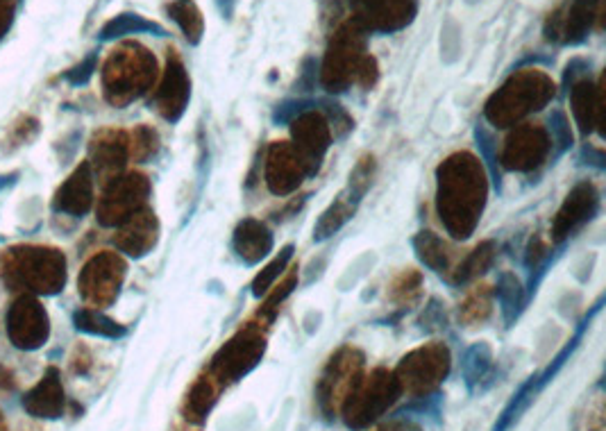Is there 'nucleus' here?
<instances>
[{
    "mask_svg": "<svg viewBox=\"0 0 606 431\" xmlns=\"http://www.w3.org/2000/svg\"><path fill=\"white\" fill-rule=\"evenodd\" d=\"M602 307H604V298H600V300H597V302L593 304L591 311H588V314L582 318V323L577 325L575 334H572L570 341H568L566 345H563V348L559 350V354L552 359L550 366H547V368L543 370V373H538V375H534V377H529L527 382H525L523 386H520L516 393H513L511 402L507 404V407H504V411L500 413V418H498V422H495L491 431H509L513 425H516V422H518L520 418H523V413H525L529 407H532V404L536 402V397L545 391V386H547V384H552V382H554V377H557V375L561 373V368L566 366V363L570 361L572 354H575V350L579 348V343H582L584 334L588 332V329H591L593 318H595L597 314H600Z\"/></svg>",
    "mask_w": 606,
    "mask_h": 431,
    "instance_id": "1",
    "label": "nucleus"
},
{
    "mask_svg": "<svg viewBox=\"0 0 606 431\" xmlns=\"http://www.w3.org/2000/svg\"><path fill=\"white\" fill-rule=\"evenodd\" d=\"M395 397H398V379L380 370V373L368 379V384L357 395H350L345 420H348L350 427H364L375 418H380V413L386 407H391Z\"/></svg>",
    "mask_w": 606,
    "mask_h": 431,
    "instance_id": "2",
    "label": "nucleus"
},
{
    "mask_svg": "<svg viewBox=\"0 0 606 431\" xmlns=\"http://www.w3.org/2000/svg\"><path fill=\"white\" fill-rule=\"evenodd\" d=\"M7 334L21 350H37L48 338V318L41 304L23 298L10 309L7 316Z\"/></svg>",
    "mask_w": 606,
    "mask_h": 431,
    "instance_id": "3",
    "label": "nucleus"
},
{
    "mask_svg": "<svg viewBox=\"0 0 606 431\" xmlns=\"http://www.w3.org/2000/svg\"><path fill=\"white\" fill-rule=\"evenodd\" d=\"M64 404H66L64 386H62L60 373H57L55 368H50L44 375V379H41V382L23 397L25 411H28L30 416L44 418V420L62 418Z\"/></svg>",
    "mask_w": 606,
    "mask_h": 431,
    "instance_id": "4",
    "label": "nucleus"
},
{
    "mask_svg": "<svg viewBox=\"0 0 606 431\" xmlns=\"http://www.w3.org/2000/svg\"><path fill=\"white\" fill-rule=\"evenodd\" d=\"M425 361L427 363H418L414 354L409 359L402 361L400 366V379L404 386H409L411 391L416 393H427L429 388H434L441 379L448 375L450 368V359L448 352H436V357H432V352H425Z\"/></svg>",
    "mask_w": 606,
    "mask_h": 431,
    "instance_id": "5",
    "label": "nucleus"
},
{
    "mask_svg": "<svg viewBox=\"0 0 606 431\" xmlns=\"http://www.w3.org/2000/svg\"><path fill=\"white\" fill-rule=\"evenodd\" d=\"M55 209L66 211V214L82 216L87 214L91 207V175L89 166L82 164L75 175L69 177V182L64 184L55 198Z\"/></svg>",
    "mask_w": 606,
    "mask_h": 431,
    "instance_id": "6",
    "label": "nucleus"
},
{
    "mask_svg": "<svg viewBox=\"0 0 606 431\" xmlns=\"http://www.w3.org/2000/svg\"><path fill=\"white\" fill-rule=\"evenodd\" d=\"M187 96H189V84H187V78H184V69L178 64H168V71H166V82H164V89L162 94H159V98H162V114L168 118V121H178L180 114L184 112V103H187Z\"/></svg>",
    "mask_w": 606,
    "mask_h": 431,
    "instance_id": "7",
    "label": "nucleus"
},
{
    "mask_svg": "<svg viewBox=\"0 0 606 431\" xmlns=\"http://www.w3.org/2000/svg\"><path fill=\"white\" fill-rule=\"evenodd\" d=\"M128 35H155L166 37V30L155 21L143 19L139 14H119L116 19L107 21L100 30V41H114Z\"/></svg>",
    "mask_w": 606,
    "mask_h": 431,
    "instance_id": "8",
    "label": "nucleus"
},
{
    "mask_svg": "<svg viewBox=\"0 0 606 431\" xmlns=\"http://www.w3.org/2000/svg\"><path fill=\"white\" fill-rule=\"evenodd\" d=\"M493 370V352L486 343H475L470 345L461 361V373H464V382L470 393H475L477 388H482L486 377Z\"/></svg>",
    "mask_w": 606,
    "mask_h": 431,
    "instance_id": "9",
    "label": "nucleus"
},
{
    "mask_svg": "<svg viewBox=\"0 0 606 431\" xmlns=\"http://www.w3.org/2000/svg\"><path fill=\"white\" fill-rule=\"evenodd\" d=\"M498 304L502 311V318L507 327L516 323L520 311L525 307V289L520 286L518 277L511 273H502L498 280Z\"/></svg>",
    "mask_w": 606,
    "mask_h": 431,
    "instance_id": "10",
    "label": "nucleus"
},
{
    "mask_svg": "<svg viewBox=\"0 0 606 431\" xmlns=\"http://www.w3.org/2000/svg\"><path fill=\"white\" fill-rule=\"evenodd\" d=\"M597 5V0H575L568 12L566 25H563V44H582L586 39V32L591 28V19H593V7Z\"/></svg>",
    "mask_w": 606,
    "mask_h": 431,
    "instance_id": "11",
    "label": "nucleus"
},
{
    "mask_svg": "<svg viewBox=\"0 0 606 431\" xmlns=\"http://www.w3.org/2000/svg\"><path fill=\"white\" fill-rule=\"evenodd\" d=\"M168 16L180 25L184 37L191 46H198L202 39V30H205V25H202V16L198 12V7L193 5V0H175L166 7Z\"/></svg>",
    "mask_w": 606,
    "mask_h": 431,
    "instance_id": "12",
    "label": "nucleus"
},
{
    "mask_svg": "<svg viewBox=\"0 0 606 431\" xmlns=\"http://www.w3.org/2000/svg\"><path fill=\"white\" fill-rule=\"evenodd\" d=\"M75 327L80 329L84 334H94V336H103V338H123L128 334V329L123 325L114 323L112 318H107L105 314H100V311L94 309H80L78 314L73 316Z\"/></svg>",
    "mask_w": 606,
    "mask_h": 431,
    "instance_id": "13",
    "label": "nucleus"
},
{
    "mask_svg": "<svg viewBox=\"0 0 606 431\" xmlns=\"http://www.w3.org/2000/svg\"><path fill=\"white\" fill-rule=\"evenodd\" d=\"M234 245H237V250H239L241 257H246L248 250H250V245H255V257L259 259V257H264L268 250H271L273 239H271V232H268L264 225H259L257 236H255V239H252L250 230H248V223H243L239 227V232H237V239H234Z\"/></svg>",
    "mask_w": 606,
    "mask_h": 431,
    "instance_id": "14",
    "label": "nucleus"
},
{
    "mask_svg": "<svg viewBox=\"0 0 606 431\" xmlns=\"http://www.w3.org/2000/svg\"><path fill=\"white\" fill-rule=\"evenodd\" d=\"M475 141H477V150L482 152V157H484V162H486V166H488V171H491L493 187L500 191L502 180H500V171H498V157H495V143H493V137L482 128V125H477V128H475Z\"/></svg>",
    "mask_w": 606,
    "mask_h": 431,
    "instance_id": "15",
    "label": "nucleus"
},
{
    "mask_svg": "<svg viewBox=\"0 0 606 431\" xmlns=\"http://www.w3.org/2000/svg\"><path fill=\"white\" fill-rule=\"evenodd\" d=\"M291 257H293V245H286V248L280 252V257H277L271 266H268L266 270H262V273L257 275L255 284H252V293H255L257 298H262V295L268 291V286H271L275 277L282 273L284 266L289 264Z\"/></svg>",
    "mask_w": 606,
    "mask_h": 431,
    "instance_id": "16",
    "label": "nucleus"
},
{
    "mask_svg": "<svg viewBox=\"0 0 606 431\" xmlns=\"http://www.w3.org/2000/svg\"><path fill=\"white\" fill-rule=\"evenodd\" d=\"M441 413V395L434 393V395H425V397H418V400H414L411 404H407L400 413L398 418H411V416H418V418H439Z\"/></svg>",
    "mask_w": 606,
    "mask_h": 431,
    "instance_id": "17",
    "label": "nucleus"
},
{
    "mask_svg": "<svg viewBox=\"0 0 606 431\" xmlns=\"http://www.w3.org/2000/svg\"><path fill=\"white\" fill-rule=\"evenodd\" d=\"M314 107H316V100H286V103L277 105V109L273 112V123L286 125V123H291L293 118L302 116Z\"/></svg>",
    "mask_w": 606,
    "mask_h": 431,
    "instance_id": "18",
    "label": "nucleus"
},
{
    "mask_svg": "<svg viewBox=\"0 0 606 431\" xmlns=\"http://www.w3.org/2000/svg\"><path fill=\"white\" fill-rule=\"evenodd\" d=\"M550 130H552V137L554 141H557V155H561L563 150H566L568 146H572V134H570V125H568V118L563 112H554L550 116Z\"/></svg>",
    "mask_w": 606,
    "mask_h": 431,
    "instance_id": "19",
    "label": "nucleus"
},
{
    "mask_svg": "<svg viewBox=\"0 0 606 431\" xmlns=\"http://www.w3.org/2000/svg\"><path fill=\"white\" fill-rule=\"evenodd\" d=\"M96 64H98V55L91 53L89 57H84L75 69L66 73V80H69L73 87H82V84H87L91 80V75L96 71Z\"/></svg>",
    "mask_w": 606,
    "mask_h": 431,
    "instance_id": "20",
    "label": "nucleus"
},
{
    "mask_svg": "<svg viewBox=\"0 0 606 431\" xmlns=\"http://www.w3.org/2000/svg\"><path fill=\"white\" fill-rule=\"evenodd\" d=\"M237 3L239 0H216V7H218V12H221L223 19H232L234 10H237Z\"/></svg>",
    "mask_w": 606,
    "mask_h": 431,
    "instance_id": "21",
    "label": "nucleus"
},
{
    "mask_svg": "<svg viewBox=\"0 0 606 431\" xmlns=\"http://www.w3.org/2000/svg\"><path fill=\"white\" fill-rule=\"evenodd\" d=\"M14 182H16V175H0V191L12 187Z\"/></svg>",
    "mask_w": 606,
    "mask_h": 431,
    "instance_id": "22",
    "label": "nucleus"
},
{
    "mask_svg": "<svg viewBox=\"0 0 606 431\" xmlns=\"http://www.w3.org/2000/svg\"><path fill=\"white\" fill-rule=\"evenodd\" d=\"M0 431H5V425H3V418H0Z\"/></svg>",
    "mask_w": 606,
    "mask_h": 431,
    "instance_id": "23",
    "label": "nucleus"
}]
</instances>
